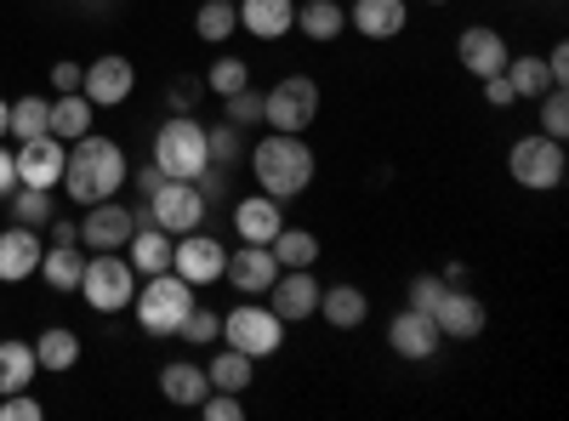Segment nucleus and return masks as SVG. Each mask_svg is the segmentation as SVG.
Instances as JSON below:
<instances>
[{
  "label": "nucleus",
  "mask_w": 569,
  "mask_h": 421,
  "mask_svg": "<svg viewBox=\"0 0 569 421\" xmlns=\"http://www.w3.org/2000/svg\"><path fill=\"white\" fill-rule=\"evenodd\" d=\"M74 297H86V308H98V313H120L137 297V268L126 262V251H91Z\"/></svg>",
  "instance_id": "5"
},
{
  "label": "nucleus",
  "mask_w": 569,
  "mask_h": 421,
  "mask_svg": "<svg viewBox=\"0 0 569 421\" xmlns=\"http://www.w3.org/2000/svg\"><path fill=\"white\" fill-rule=\"evenodd\" d=\"M456 58H461V69L467 74H479V80H490V74H501L507 69V40H501V29H490V23H472V29H461V40H456Z\"/></svg>",
  "instance_id": "17"
},
{
  "label": "nucleus",
  "mask_w": 569,
  "mask_h": 421,
  "mask_svg": "<svg viewBox=\"0 0 569 421\" xmlns=\"http://www.w3.org/2000/svg\"><path fill=\"white\" fill-rule=\"evenodd\" d=\"M222 268H228V251L211 240V233H200V228H194V233H182V240L171 245V273H182L194 291L217 285Z\"/></svg>",
  "instance_id": "11"
},
{
  "label": "nucleus",
  "mask_w": 569,
  "mask_h": 421,
  "mask_svg": "<svg viewBox=\"0 0 569 421\" xmlns=\"http://www.w3.org/2000/svg\"><path fill=\"white\" fill-rule=\"evenodd\" d=\"M34 370H40V364H34V348H29V342H18V337L0 342V399L34 388Z\"/></svg>",
  "instance_id": "28"
},
{
  "label": "nucleus",
  "mask_w": 569,
  "mask_h": 421,
  "mask_svg": "<svg viewBox=\"0 0 569 421\" xmlns=\"http://www.w3.org/2000/svg\"><path fill=\"white\" fill-rule=\"evenodd\" d=\"M222 103H228V120L233 126H257L262 120V91H251V86L233 91V98H222Z\"/></svg>",
  "instance_id": "42"
},
{
  "label": "nucleus",
  "mask_w": 569,
  "mask_h": 421,
  "mask_svg": "<svg viewBox=\"0 0 569 421\" xmlns=\"http://www.w3.org/2000/svg\"><path fill=\"white\" fill-rule=\"evenodd\" d=\"M131 313L142 324V337H177L182 319L194 313V285L171 268L149 273V285H137V297H131Z\"/></svg>",
  "instance_id": "3"
},
{
  "label": "nucleus",
  "mask_w": 569,
  "mask_h": 421,
  "mask_svg": "<svg viewBox=\"0 0 569 421\" xmlns=\"http://www.w3.org/2000/svg\"><path fill=\"white\" fill-rule=\"evenodd\" d=\"M194 98H200V80H177V86L166 91V103H171L177 114H188V109H194Z\"/></svg>",
  "instance_id": "46"
},
{
  "label": "nucleus",
  "mask_w": 569,
  "mask_h": 421,
  "mask_svg": "<svg viewBox=\"0 0 569 421\" xmlns=\"http://www.w3.org/2000/svg\"><path fill=\"white\" fill-rule=\"evenodd\" d=\"M80 80H86L80 63H52V86H58V91H80Z\"/></svg>",
  "instance_id": "47"
},
{
  "label": "nucleus",
  "mask_w": 569,
  "mask_h": 421,
  "mask_svg": "<svg viewBox=\"0 0 569 421\" xmlns=\"http://www.w3.org/2000/svg\"><path fill=\"white\" fill-rule=\"evenodd\" d=\"M160 388H166V399H171V404H182V410H200V399L211 393L206 370H200V364H188V359H177V364H166V370H160Z\"/></svg>",
  "instance_id": "25"
},
{
  "label": "nucleus",
  "mask_w": 569,
  "mask_h": 421,
  "mask_svg": "<svg viewBox=\"0 0 569 421\" xmlns=\"http://www.w3.org/2000/svg\"><path fill=\"white\" fill-rule=\"evenodd\" d=\"M388 342H393L399 359H433V353L445 348V331H439L433 313L405 308V313H393V324H388Z\"/></svg>",
  "instance_id": "16"
},
{
  "label": "nucleus",
  "mask_w": 569,
  "mask_h": 421,
  "mask_svg": "<svg viewBox=\"0 0 569 421\" xmlns=\"http://www.w3.org/2000/svg\"><path fill=\"white\" fill-rule=\"evenodd\" d=\"M507 80H512V91H518V103H525V98H541V91H552L547 58H507Z\"/></svg>",
  "instance_id": "33"
},
{
  "label": "nucleus",
  "mask_w": 569,
  "mask_h": 421,
  "mask_svg": "<svg viewBox=\"0 0 569 421\" xmlns=\"http://www.w3.org/2000/svg\"><path fill=\"white\" fill-rule=\"evenodd\" d=\"M297 29L325 46V40H337L348 29V12L337 7V0H302V7H297Z\"/></svg>",
  "instance_id": "29"
},
{
  "label": "nucleus",
  "mask_w": 569,
  "mask_h": 421,
  "mask_svg": "<svg viewBox=\"0 0 569 421\" xmlns=\"http://www.w3.org/2000/svg\"><path fill=\"white\" fill-rule=\"evenodd\" d=\"M34 364H40V370H74V364H80V337L63 331V324L40 331V337H34Z\"/></svg>",
  "instance_id": "31"
},
{
  "label": "nucleus",
  "mask_w": 569,
  "mask_h": 421,
  "mask_svg": "<svg viewBox=\"0 0 569 421\" xmlns=\"http://www.w3.org/2000/svg\"><path fill=\"white\" fill-rule=\"evenodd\" d=\"M160 182H166V171H160V166L149 160V166H142V171H137V194H142V200H149V194L160 189Z\"/></svg>",
  "instance_id": "50"
},
{
  "label": "nucleus",
  "mask_w": 569,
  "mask_h": 421,
  "mask_svg": "<svg viewBox=\"0 0 569 421\" xmlns=\"http://www.w3.org/2000/svg\"><path fill=\"white\" fill-rule=\"evenodd\" d=\"M40 257H46L40 228L12 222L7 233H0V279H7V285H18V279H29V273H40Z\"/></svg>",
  "instance_id": "19"
},
{
  "label": "nucleus",
  "mask_w": 569,
  "mask_h": 421,
  "mask_svg": "<svg viewBox=\"0 0 569 421\" xmlns=\"http://www.w3.org/2000/svg\"><path fill=\"white\" fill-rule=\"evenodd\" d=\"M541 131L547 137H558V143H563V131H569V98H563V86H552V91H541Z\"/></svg>",
  "instance_id": "40"
},
{
  "label": "nucleus",
  "mask_w": 569,
  "mask_h": 421,
  "mask_svg": "<svg viewBox=\"0 0 569 421\" xmlns=\"http://www.w3.org/2000/svg\"><path fill=\"white\" fill-rule=\"evenodd\" d=\"M427 7H445V0H427Z\"/></svg>",
  "instance_id": "53"
},
{
  "label": "nucleus",
  "mask_w": 569,
  "mask_h": 421,
  "mask_svg": "<svg viewBox=\"0 0 569 421\" xmlns=\"http://www.w3.org/2000/svg\"><path fill=\"white\" fill-rule=\"evenodd\" d=\"M131 233H137V211L120 206V200H98V206H86V217H80V240L91 251H126Z\"/></svg>",
  "instance_id": "13"
},
{
  "label": "nucleus",
  "mask_w": 569,
  "mask_h": 421,
  "mask_svg": "<svg viewBox=\"0 0 569 421\" xmlns=\"http://www.w3.org/2000/svg\"><path fill=\"white\" fill-rule=\"evenodd\" d=\"M18 189H58L63 182V166H69V143L63 137H29V143H18Z\"/></svg>",
  "instance_id": "10"
},
{
  "label": "nucleus",
  "mask_w": 569,
  "mask_h": 421,
  "mask_svg": "<svg viewBox=\"0 0 569 421\" xmlns=\"http://www.w3.org/2000/svg\"><path fill=\"white\" fill-rule=\"evenodd\" d=\"M206 149H211V166H233L246 154V137L233 120H222V126H206Z\"/></svg>",
  "instance_id": "38"
},
{
  "label": "nucleus",
  "mask_w": 569,
  "mask_h": 421,
  "mask_svg": "<svg viewBox=\"0 0 569 421\" xmlns=\"http://www.w3.org/2000/svg\"><path fill=\"white\" fill-rule=\"evenodd\" d=\"M91 114H98V103L86 98V91H58V103H52V137H63V143H74V137L91 131Z\"/></svg>",
  "instance_id": "26"
},
{
  "label": "nucleus",
  "mask_w": 569,
  "mask_h": 421,
  "mask_svg": "<svg viewBox=\"0 0 569 421\" xmlns=\"http://www.w3.org/2000/svg\"><path fill=\"white\" fill-rule=\"evenodd\" d=\"M348 23H353L365 40H393V34H405L410 12H405V0H353Z\"/></svg>",
  "instance_id": "22"
},
{
  "label": "nucleus",
  "mask_w": 569,
  "mask_h": 421,
  "mask_svg": "<svg viewBox=\"0 0 569 421\" xmlns=\"http://www.w3.org/2000/svg\"><path fill=\"white\" fill-rule=\"evenodd\" d=\"M433 319H439L445 342H472V337H485V324H490V313H485L479 297H472V291H450V285H445Z\"/></svg>",
  "instance_id": "18"
},
{
  "label": "nucleus",
  "mask_w": 569,
  "mask_h": 421,
  "mask_svg": "<svg viewBox=\"0 0 569 421\" xmlns=\"http://www.w3.org/2000/svg\"><path fill=\"white\" fill-rule=\"evenodd\" d=\"M58 189L74 200V206H98V200H114L126 189V149L114 137H98L86 131L69 143V166H63V182Z\"/></svg>",
  "instance_id": "1"
},
{
  "label": "nucleus",
  "mask_w": 569,
  "mask_h": 421,
  "mask_svg": "<svg viewBox=\"0 0 569 421\" xmlns=\"http://www.w3.org/2000/svg\"><path fill=\"white\" fill-rule=\"evenodd\" d=\"M177 337H182V342H194V348H211V342L222 337V319H217L211 308H200V302H194V313L182 319V331H177Z\"/></svg>",
  "instance_id": "39"
},
{
  "label": "nucleus",
  "mask_w": 569,
  "mask_h": 421,
  "mask_svg": "<svg viewBox=\"0 0 569 421\" xmlns=\"http://www.w3.org/2000/svg\"><path fill=\"white\" fill-rule=\"evenodd\" d=\"M222 279H228L240 297H268V285L279 279V257H273L268 245H246V240H240V251H228Z\"/></svg>",
  "instance_id": "15"
},
{
  "label": "nucleus",
  "mask_w": 569,
  "mask_h": 421,
  "mask_svg": "<svg viewBox=\"0 0 569 421\" xmlns=\"http://www.w3.org/2000/svg\"><path fill=\"white\" fill-rule=\"evenodd\" d=\"M251 86V63L246 58H217L206 69V91H217V98H233V91Z\"/></svg>",
  "instance_id": "36"
},
{
  "label": "nucleus",
  "mask_w": 569,
  "mask_h": 421,
  "mask_svg": "<svg viewBox=\"0 0 569 421\" xmlns=\"http://www.w3.org/2000/svg\"><path fill=\"white\" fill-rule=\"evenodd\" d=\"M279 228H284V200H273V194H262V189H257V200L233 206V233H240L246 245H268Z\"/></svg>",
  "instance_id": "21"
},
{
  "label": "nucleus",
  "mask_w": 569,
  "mask_h": 421,
  "mask_svg": "<svg viewBox=\"0 0 569 421\" xmlns=\"http://www.w3.org/2000/svg\"><path fill=\"white\" fill-rule=\"evenodd\" d=\"M222 342H228L233 353H246V359H273V353L284 348V319H279L268 302L246 297L240 308L222 313Z\"/></svg>",
  "instance_id": "6"
},
{
  "label": "nucleus",
  "mask_w": 569,
  "mask_h": 421,
  "mask_svg": "<svg viewBox=\"0 0 569 421\" xmlns=\"http://www.w3.org/2000/svg\"><path fill=\"white\" fill-rule=\"evenodd\" d=\"M240 12V29L257 40H284L297 29V0H233Z\"/></svg>",
  "instance_id": "20"
},
{
  "label": "nucleus",
  "mask_w": 569,
  "mask_h": 421,
  "mask_svg": "<svg viewBox=\"0 0 569 421\" xmlns=\"http://www.w3.org/2000/svg\"><path fill=\"white\" fill-rule=\"evenodd\" d=\"M319 313L337 324V331H359V324L370 319V297L359 285H325L319 291Z\"/></svg>",
  "instance_id": "24"
},
{
  "label": "nucleus",
  "mask_w": 569,
  "mask_h": 421,
  "mask_svg": "<svg viewBox=\"0 0 569 421\" xmlns=\"http://www.w3.org/2000/svg\"><path fill=\"white\" fill-rule=\"evenodd\" d=\"M200 415H206V421H240L246 404H240V393H217V388H211V393L200 399Z\"/></svg>",
  "instance_id": "43"
},
{
  "label": "nucleus",
  "mask_w": 569,
  "mask_h": 421,
  "mask_svg": "<svg viewBox=\"0 0 569 421\" xmlns=\"http://www.w3.org/2000/svg\"><path fill=\"white\" fill-rule=\"evenodd\" d=\"M149 222L166 228L171 240L194 233V228L206 222V189H200V182H177V177H166L160 189L149 194Z\"/></svg>",
  "instance_id": "9"
},
{
  "label": "nucleus",
  "mask_w": 569,
  "mask_h": 421,
  "mask_svg": "<svg viewBox=\"0 0 569 421\" xmlns=\"http://www.w3.org/2000/svg\"><path fill=\"white\" fill-rule=\"evenodd\" d=\"M246 154H251L257 189L273 194V200H297V194H308V182H313V171H319L313 149L302 143V131H268L262 143L246 149Z\"/></svg>",
  "instance_id": "2"
},
{
  "label": "nucleus",
  "mask_w": 569,
  "mask_h": 421,
  "mask_svg": "<svg viewBox=\"0 0 569 421\" xmlns=\"http://www.w3.org/2000/svg\"><path fill=\"white\" fill-rule=\"evenodd\" d=\"M154 166L177 182H200L211 171V149H206V126L194 114H171L154 131Z\"/></svg>",
  "instance_id": "4"
},
{
  "label": "nucleus",
  "mask_w": 569,
  "mask_h": 421,
  "mask_svg": "<svg viewBox=\"0 0 569 421\" xmlns=\"http://www.w3.org/2000/svg\"><path fill=\"white\" fill-rule=\"evenodd\" d=\"M80 268H86L80 245H46V257H40V279H46L58 297H74V291H80Z\"/></svg>",
  "instance_id": "27"
},
{
  "label": "nucleus",
  "mask_w": 569,
  "mask_h": 421,
  "mask_svg": "<svg viewBox=\"0 0 569 421\" xmlns=\"http://www.w3.org/2000/svg\"><path fill=\"white\" fill-rule=\"evenodd\" d=\"M12 217L23 228H46L52 222V189H12Z\"/></svg>",
  "instance_id": "37"
},
{
  "label": "nucleus",
  "mask_w": 569,
  "mask_h": 421,
  "mask_svg": "<svg viewBox=\"0 0 569 421\" xmlns=\"http://www.w3.org/2000/svg\"><path fill=\"white\" fill-rule=\"evenodd\" d=\"M319 114V86L308 74H284L262 91V126L268 131H308Z\"/></svg>",
  "instance_id": "8"
},
{
  "label": "nucleus",
  "mask_w": 569,
  "mask_h": 421,
  "mask_svg": "<svg viewBox=\"0 0 569 421\" xmlns=\"http://www.w3.org/2000/svg\"><path fill=\"white\" fill-rule=\"evenodd\" d=\"M439 297H445V279H439V273H416V279H410V302H405V308L433 313V308H439Z\"/></svg>",
  "instance_id": "41"
},
{
  "label": "nucleus",
  "mask_w": 569,
  "mask_h": 421,
  "mask_svg": "<svg viewBox=\"0 0 569 421\" xmlns=\"http://www.w3.org/2000/svg\"><path fill=\"white\" fill-rule=\"evenodd\" d=\"M7 126H12V103L0 98V137H7Z\"/></svg>",
  "instance_id": "52"
},
{
  "label": "nucleus",
  "mask_w": 569,
  "mask_h": 421,
  "mask_svg": "<svg viewBox=\"0 0 569 421\" xmlns=\"http://www.w3.org/2000/svg\"><path fill=\"white\" fill-rule=\"evenodd\" d=\"M80 91L98 109H120L131 91H137V69L120 58V52H109V58H98V63H86V80H80Z\"/></svg>",
  "instance_id": "14"
},
{
  "label": "nucleus",
  "mask_w": 569,
  "mask_h": 421,
  "mask_svg": "<svg viewBox=\"0 0 569 421\" xmlns=\"http://www.w3.org/2000/svg\"><path fill=\"white\" fill-rule=\"evenodd\" d=\"M485 86V103H496V109H507V103H518V91H512V80H507V69L501 74H490V80H479Z\"/></svg>",
  "instance_id": "45"
},
{
  "label": "nucleus",
  "mask_w": 569,
  "mask_h": 421,
  "mask_svg": "<svg viewBox=\"0 0 569 421\" xmlns=\"http://www.w3.org/2000/svg\"><path fill=\"white\" fill-rule=\"evenodd\" d=\"M268 251L279 257V268H313L319 262V240L308 228H279L273 240H268Z\"/></svg>",
  "instance_id": "32"
},
{
  "label": "nucleus",
  "mask_w": 569,
  "mask_h": 421,
  "mask_svg": "<svg viewBox=\"0 0 569 421\" xmlns=\"http://www.w3.org/2000/svg\"><path fill=\"white\" fill-rule=\"evenodd\" d=\"M251 377H257V359L233 353V348H222V353L206 364V382H211L217 393H246V388H251Z\"/></svg>",
  "instance_id": "30"
},
{
  "label": "nucleus",
  "mask_w": 569,
  "mask_h": 421,
  "mask_svg": "<svg viewBox=\"0 0 569 421\" xmlns=\"http://www.w3.org/2000/svg\"><path fill=\"white\" fill-rule=\"evenodd\" d=\"M319 279H313V268H279V279L268 285V308L284 319V324H308L313 313H319Z\"/></svg>",
  "instance_id": "12"
},
{
  "label": "nucleus",
  "mask_w": 569,
  "mask_h": 421,
  "mask_svg": "<svg viewBox=\"0 0 569 421\" xmlns=\"http://www.w3.org/2000/svg\"><path fill=\"white\" fill-rule=\"evenodd\" d=\"M233 29H240V12H233V0H206V7L194 12V34H200V40H211V46H217V40H228Z\"/></svg>",
  "instance_id": "34"
},
{
  "label": "nucleus",
  "mask_w": 569,
  "mask_h": 421,
  "mask_svg": "<svg viewBox=\"0 0 569 421\" xmlns=\"http://www.w3.org/2000/svg\"><path fill=\"white\" fill-rule=\"evenodd\" d=\"M171 233L166 228H154V222H137V233H131V240H126V262L142 273V279H149V273H166L171 268Z\"/></svg>",
  "instance_id": "23"
},
{
  "label": "nucleus",
  "mask_w": 569,
  "mask_h": 421,
  "mask_svg": "<svg viewBox=\"0 0 569 421\" xmlns=\"http://www.w3.org/2000/svg\"><path fill=\"white\" fill-rule=\"evenodd\" d=\"M547 74H552V86H563V80H569V46H563V40L547 52Z\"/></svg>",
  "instance_id": "48"
},
{
  "label": "nucleus",
  "mask_w": 569,
  "mask_h": 421,
  "mask_svg": "<svg viewBox=\"0 0 569 421\" xmlns=\"http://www.w3.org/2000/svg\"><path fill=\"white\" fill-rule=\"evenodd\" d=\"M507 171H512V182H518V189L547 194V189H558V182H563L569 160H563V143H558V137H547V131H530V137H518V143H512V154H507Z\"/></svg>",
  "instance_id": "7"
},
{
  "label": "nucleus",
  "mask_w": 569,
  "mask_h": 421,
  "mask_svg": "<svg viewBox=\"0 0 569 421\" xmlns=\"http://www.w3.org/2000/svg\"><path fill=\"white\" fill-rule=\"evenodd\" d=\"M46 410H40V399L23 388V393H7V399H0V421H40Z\"/></svg>",
  "instance_id": "44"
},
{
  "label": "nucleus",
  "mask_w": 569,
  "mask_h": 421,
  "mask_svg": "<svg viewBox=\"0 0 569 421\" xmlns=\"http://www.w3.org/2000/svg\"><path fill=\"white\" fill-rule=\"evenodd\" d=\"M46 126H52V103H46V98H18L12 103V137H18V143H29V137H46Z\"/></svg>",
  "instance_id": "35"
},
{
  "label": "nucleus",
  "mask_w": 569,
  "mask_h": 421,
  "mask_svg": "<svg viewBox=\"0 0 569 421\" xmlns=\"http://www.w3.org/2000/svg\"><path fill=\"white\" fill-rule=\"evenodd\" d=\"M74 240H80V222L58 217V222H52V245H74Z\"/></svg>",
  "instance_id": "51"
},
{
  "label": "nucleus",
  "mask_w": 569,
  "mask_h": 421,
  "mask_svg": "<svg viewBox=\"0 0 569 421\" xmlns=\"http://www.w3.org/2000/svg\"><path fill=\"white\" fill-rule=\"evenodd\" d=\"M12 189H18V160L0 149V200H12Z\"/></svg>",
  "instance_id": "49"
}]
</instances>
